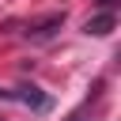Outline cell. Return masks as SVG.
Returning <instances> with one entry per match:
<instances>
[{"mask_svg": "<svg viewBox=\"0 0 121 121\" xmlns=\"http://www.w3.org/2000/svg\"><path fill=\"white\" fill-rule=\"evenodd\" d=\"M15 98H23L26 106H34V110H49V98L38 91V87H19L15 91Z\"/></svg>", "mask_w": 121, "mask_h": 121, "instance_id": "cell-1", "label": "cell"}, {"mask_svg": "<svg viewBox=\"0 0 121 121\" xmlns=\"http://www.w3.org/2000/svg\"><path fill=\"white\" fill-rule=\"evenodd\" d=\"M68 121H87V110H79V113H72Z\"/></svg>", "mask_w": 121, "mask_h": 121, "instance_id": "cell-4", "label": "cell"}, {"mask_svg": "<svg viewBox=\"0 0 121 121\" xmlns=\"http://www.w3.org/2000/svg\"><path fill=\"white\" fill-rule=\"evenodd\" d=\"M57 26H60V19H49V23H42L38 30H30V38H45V34H53Z\"/></svg>", "mask_w": 121, "mask_h": 121, "instance_id": "cell-3", "label": "cell"}, {"mask_svg": "<svg viewBox=\"0 0 121 121\" xmlns=\"http://www.w3.org/2000/svg\"><path fill=\"white\" fill-rule=\"evenodd\" d=\"M87 34H95V38H102V34H110L113 30V15H95V19H87V26H83Z\"/></svg>", "mask_w": 121, "mask_h": 121, "instance_id": "cell-2", "label": "cell"}]
</instances>
